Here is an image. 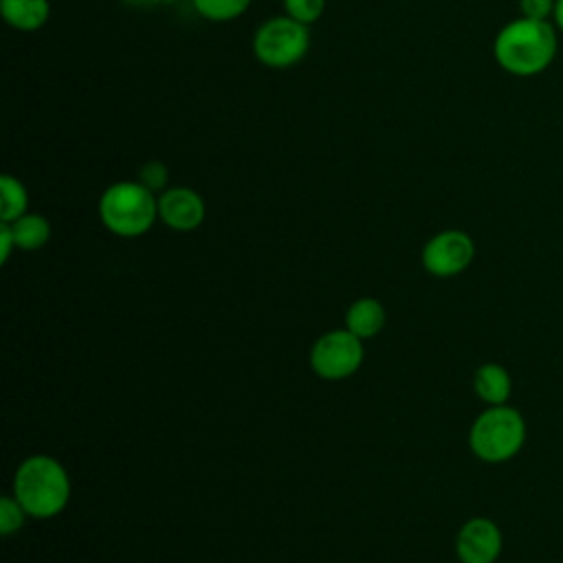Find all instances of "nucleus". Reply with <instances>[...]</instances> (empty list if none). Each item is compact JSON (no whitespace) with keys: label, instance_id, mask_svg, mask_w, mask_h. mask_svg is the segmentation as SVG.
Returning a JSON list of instances; mask_svg holds the SVG:
<instances>
[{"label":"nucleus","instance_id":"a211bd4d","mask_svg":"<svg viewBox=\"0 0 563 563\" xmlns=\"http://www.w3.org/2000/svg\"><path fill=\"white\" fill-rule=\"evenodd\" d=\"M284 13L292 20L312 26L325 11V0H282Z\"/></svg>","mask_w":563,"mask_h":563},{"label":"nucleus","instance_id":"4468645a","mask_svg":"<svg viewBox=\"0 0 563 563\" xmlns=\"http://www.w3.org/2000/svg\"><path fill=\"white\" fill-rule=\"evenodd\" d=\"M29 211V191L13 174L0 176V222H13Z\"/></svg>","mask_w":563,"mask_h":563},{"label":"nucleus","instance_id":"423d86ee","mask_svg":"<svg viewBox=\"0 0 563 563\" xmlns=\"http://www.w3.org/2000/svg\"><path fill=\"white\" fill-rule=\"evenodd\" d=\"M363 356V339L352 334L347 328H341L319 336L310 347L308 361L319 378L343 380L361 367Z\"/></svg>","mask_w":563,"mask_h":563},{"label":"nucleus","instance_id":"6ab92c4d","mask_svg":"<svg viewBox=\"0 0 563 563\" xmlns=\"http://www.w3.org/2000/svg\"><path fill=\"white\" fill-rule=\"evenodd\" d=\"M554 2L556 0H517V7H519V15L521 18L552 22Z\"/></svg>","mask_w":563,"mask_h":563},{"label":"nucleus","instance_id":"f3484780","mask_svg":"<svg viewBox=\"0 0 563 563\" xmlns=\"http://www.w3.org/2000/svg\"><path fill=\"white\" fill-rule=\"evenodd\" d=\"M136 180L158 196V194H163L169 187V169H167V165L163 161L152 158V161H145L139 167Z\"/></svg>","mask_w":563,"mask_h":563},{"label":"nucleus","instance_id":"9d476101","mask_svg":"<svg viewBox=\"0 0 563 563\" xmlns=\"http://www.w3.org/2000/svg\"><path fill=\"white\" fill-rule=\"evenodd\" d=\"M473 391L488 407L506 405L512 394V378L501 363L486 361L473 372Z\"/></svg>","mask_w":563,"mask_h":563},{"label":"nucleus","instance_id":"9b49d317","mask_svg":"<svg viewBox=\"0 0 563 563\" xmlns=\"http://www.w3.org/2000/svg\"><path fill=\"white\" fill-rule=\"evenodd\" d=\"M2 20L22 33L40 31L51 18L48 0H0Z\"/></svg>","mask_w":563,"mask_h":563},{"label":"nucleus","instance_id":"4be33fe9","mask_svg":"<svg viewBox=\"0 0 563 563\" xmlns=\"http://www.w3.org/2000/svg\"><path fill=\"white\" fill-rule=\"evenodd\" d=\"M125 2H132V4H147L150 2V4H154L156 0H125Z\"/></svg>","mask_w":563,"mask_h":563},{"label":"nucleus","instance_id":"dca6fc26","mask_svg":"<svg viewBox=\"0 0 563 563\" xmlns=\"http://www.w3.org/2000/svg\"><path fill=\"white\" fill-rule=\"evenodd\" d=\"M26 510L20 506V501L13 495L0 497V534L11 537L18 532L26 521Z\"/></svg>","mask_w":563,"mask_h":563},{"label":"nucleus","instance_id":"0eeeda50","mask_svg":"<svg viewBox=\"0 0 563 563\" xmlns=\"http://www.w3.org/2000/svg\"><path fill=\"white\" fill-rule=\"evenodd\" d=\"M422 266L433 277H455L475 260V242L462 229H444L431 235L422 246Z\"/></svg>","mask_w":563,"mask_h":563},{"label":"nucleus","instance_id":"7ed1b4c3","mask_svg":"<svg viewBox=\"0 0 563 563\" xmlns=\"http://www.w3.org/2000/svg\"><path fill=\"white\" fill-rule=\"evenodd\" d=\"M97 213L112 235L141 238L158 220V196L139 180H117L101 191Z\"/></svg>","mask_w":563,"mask_h":563},{"label":"nucleus","instance_id":"aec40b11","mask_svg":"<svg viewBox=\"0 0 563 563\" xmlns=\"http://www.w3.org/2000/svg\"><path fill=\"white\" fill-rule=\"evenodd\" d=\"M13 249H18V246H15V238L11 233V227L7 222H0V262L2 264H7Z\"/></svg>","mask_w":563,"mask_h":563},{"label":"nucleus","instance_id":"20e7f679","mask_svg":"<svg viewBox=\"0 0 563 563\" xmlns=\"http://www.w3.org/2000/svg\"><path fill=\"white\" fill-rule=\"evenodd\" d=\"M528 438V424L517 407L490 405L468 429L471 453L486 464H501L519 455Z\"/></svg>","mask_w":563,"mask_h":563},{"label":"nucleus","instance_id":"ddd939ff","mask_svg":"<svg viewBox=\"0 0 563 563\" xmlns=\"http://www.w3.org/2000/svg\"><path fill=\"white\" fill-rule=\"evenodd\" d=\"M15 238V246L22 251H37L51 240V222L42 213L26 211L13 222H7Z\"/></svg>","mask_w":563,"mask_h":563},{"label":"nucleus","instance_id":"412c9836","mask_svg":"<svg viewBox=\"0 0 563 563\" xmlns=\"http://www.w3.org/2000/svg\"><path fill=\"white\" fill-rule=\"evenodd\" d=\"M552 24L559 33H563V0L554 2V13H552Z\"/></svg>","mask_w":563,"mask_h":563},{"label":"nucleus","instance_id":"1a4fd4ad","mask_svg":"<svg viewBox=\"0 0 563 563\" xmlns=\"http://www.w3.org/2000/svg\"><path fill=\"white\" fill-rule=\"evenodd\" d=\"M207 207L202 196L185 185L167 187L158 194V220L178 233H187L198 229L205 222Z\"/></svg>","mask_w":563,"mask_h":563},{"label":"nucleus","instance_id":"f8f14e48","mask_svg":"<svg viewBox=\"0 0 563 563\" xmlns=\"http://www.w3.org/2000/svg\"><path fill=\"white\" fill-rule=\"evenodd\" d=\"M343 321H345V328L358 339H372L385 328L387 312L378 299L361 297L347 306Z\"/></svg>","mask_w":563,"mask_h":563},{"label":"nucleus","instance_id":"2eb2a0df","mask_svg":"<svg viewBox=\"0 0 563 563\" xmlns=\"http://www.w3.org/2000/svg\"><path fill=\"white\" fill-rule=\"evenodd\" d=\"M253 0H191L194 11L207 22H233L242 18Z\"/></svg>","mask_w":563,"mask_h":563},{"label":"nucleus","instance_id":"39448f33","mask_svg":"<svg viewBox=\"0 0 563 563\" xmlns=\"http://www.w3.org/2000/svg\"><path fill=\"white\" fill-rule=\"evenodd\" d=\"M255 59L275 70L299 64L310 51V26L292 20L290 15H271L253 33Z\"/></svg>","mask_w":563,"mask_h":563},{"label":"nucleus","instance_id":"f257e3e1","mask_svg":"<svg viewBox=\"0 0 563 563\" xmlns=\"http://www.w3.org/2000/svg\"><path fill=\"white\" fill-rule=\"evenodd\" d=\"M559 31L552 22L515 18L493 40L495 64L510 77L530 79L545 73L556 59Z\"/></svg>","mask_w":563,"mask_h":563},{"label":"nucleus","instance_id":"f03ea898","mask_svg":"<svg viewBox=\"0 0 563 563\" xmlns=\"http://www.w3.org/2000/svg\"><path fill=\"white\" fill-rule=\"evenodd\" d=\"M29 517L51 519L70 501V477L62 462L37 453L20 462L13 475V493Z\"/></svg>","mask_w":563,"mask_h":563},{"label":"nucleus","instance_id":"6e6552de","mask_svg":"<svg viewBox=\"0 0 563 563\" xmlns=\"http://www.w3.org/2000/svg\"><path fill=\"white\" fill-rule=\"evenodd\" d=\"M504 550L501 528L488 517H471L455 537L460 563H495Z\"/></svg>","mask_w":563,"mask_h":563}]
</instances>
